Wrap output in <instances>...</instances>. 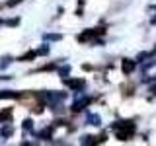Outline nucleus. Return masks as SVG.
Instances as JSON below:
<instances>
[{"label": "nucleus", "mask_w": 156, "mask_h": 146, "mask_svg": "<svg viewBox=\"0 0 156 146\" xmlns=\"http://www.w3.org/2000/svg\"><path fill=\"white\" fill-rule=\"evenodd\" d=\"M88 103H90V97H80V99H76V101H74V105H72V111H80V109H84Z\"/></svg>", "instance_id": "2"}, {"label": "nucleus", "mask_w": 156, "mask_h": 146, "mask_svg": "<svg viewBox=\"0 0 156 146\" xmlns=\"http://www.w3.org/2000/svg\"><path fill=\"white\" fill-rule=\"evenodd\" d=\"M113 129H115V134H117L119 140H129L131 136H133V133H135L133 123H117Z\"/></svg>", "instance_id": "1"}, {"label": "nucleus", "mask_w": 156, "mask_h": 146, "mask_svg": "<svg viewBox=\"0 0 156 146\" xmlns=\"http://www.w3.org/2000/svg\"><path fill=\"white\" fill-rule=\"evenodd\" d=\"M45 39H61V35H45Z\"/></svg>", "instance_id": "10"}, {"label": "nucleus", "mask_w": 156, "mask_h": 146, "mask_svg": "<svg viewBox=\"0 0 156 146\" xmlns=\"http://www.w3.org/2000/svg\"><path fill=\"white\" fill-rule=\"evenodd\" d=\"M12 133H14V129H12V127H10V125L2 127V130H0V134H2V136H10Z\"/></svg>", "instance_id": "7"}, {"label": "nucleus", "mask_w": 156, "mask_h": 146, "mask_svg": "<svg viewBox=\"0 0 156 146\" xmlns=\"http://www.w3.org/2000/svg\"><path fill=\"white\" fill-rule=\"evenodd\" d=\"M121 68H123V72L131 74V72L135 70V62H133V61H129V58H125V61H123V66H121Z\"/></svg>", "instance_id": "3"}, {"label": "nucleus", "mask_w": 156, "mask_h": 146, "mask_svg": "<svg viewBox=\"0 0 156 146\" xmlns=\"http://www.w3.org/2000/svg\"><path fill=\"white\" fill-rule=\"evenodd\" d=\"M88 123L90 125H100V115H88Z\"/></svg>", "instance_id": "8"}, {"label": "nucleus", "mask_w": 156, "mask_h": 146, "mask_svg": "<svg viewBox=\"0 0 156 146\" xmlns=\"http://www.w3.org/2000/svg\"><path fill=\"white\" fill-rule=\"evenodd\" d=\"M8 97H20L18 92H10V90H2L0 92V99H8Z\"/></svg>", "instance_id": "5"}, {"label": "nucleus", "mask_w": 156, "mask_h": 146, "mask_svg": "<svg viewBox=\"0 0 156 146\" xmlns=\"http://www.w3.org/2000/svg\"><path fill=\"white\" fill-rule=\"evenodd\" d=\"M66 86H70L72 90H82L84 88V80H66Z\"/></svg>", "instance_id": "4"}, {"label": "nucleus", "mask_w": 156, "mask_h": 146, "mask_svg": "<svg viewBox=\"0 0 156 146\" xmlns=\"http://www.w3.org/2000/svg\"><path fill=\"white\" fill-rule=\"evenodd\" d=\"M10 117H12V109H4V111H0V123H2V121H8Z\"/></svg>", "instance_id": "6"}, {"label": "nucleus", "mask_w": 156, "mask_h": 146, "mask_svg": "<svg viewBox=\"0 0 156 146\" xmlns=\"http://www.w3.org/2000/svg\"><path fill=\"white\" fill-rule=\"evenodd\" d=\"M23 129H26V130H29V129H31V121H23Z\"/></svg>", "instance_id": "9"}]
</instances>
